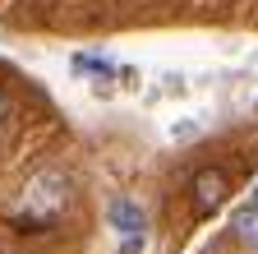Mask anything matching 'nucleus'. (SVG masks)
<instances>
[{"label":"nucleus","instance_id":"423d86ee","mask_svg":"<svg viewBox=\"0 0 258 254\" xmlns=\"http://www.w3.org/2000/svg\"><path fill=\"white\" fill-rule=\"evenodd\" d=\"M120 254H143V236H124L120 240Z\"/></svg>","mask_w":258,"mask_h":254},{"label":"nucleus","instance_id":"20e7f679","mask_svg":"<svg viewBox=\"0 0 258 254\" xmlns=\"http://www.w3.org/2000/svg\"><path fill=\"white\" fill-rule=\"evenodd\" d=\"M231 236H235L240 245L258 249V208H253V204H244V208L231 213Z\"/></svg>","mask_w":258,"mask_h":254},{"label":"nucleus","instance_id":"f03ea898","mask_svg":"<svg viewBox=\"0 0 258 254\" xmlns=\"http://www.w3.org/2000/svg\"><path fill=\"white\" fill-rule=\"evenodd\" d=\"M28 204L37 208V213H60L64 204H70V176H60V171H42L37 180L28 185Z\"/></svg>","mask_w":258,"mask_h":254},{"label":"nucleus","instance_id":"0eeeda50","mask_svg":"<svg viewBox=\"0 0 258 254\" xmlns=\"http://www.w3.org/2000/svg\"><path fill=\"white\" fill-rule=\"evenodd\" d=\"M249 204L258 208V176H253V185H249Z\"/></svg>","mask_w":258,"mask_h":254},{"label":"nucleus","instance_id":"f257e3e1","mask_svg":"<svg viewBox=\"0 0 258 254\" xmlns=\"http://www.w3.org/2000/svg\"><path fill=\"white\" fill-rule=\"evenodd\" d=\"M226 194H231V180H226V171H217V167L194 171V180H189L194 213H212V208H221V204H226Z\"/></svg>","mask_w":258,"mask_h":254},{"label":"nucleus","instance_id":"7ed1b4c3","mask_svg":"<svg viewBox=\"0 0 258 254\" xmlns=\"http://www.w3.org/2000/svg\"><path fill=\"white\" fill-rule=\"evenodd\" d=\"M106 222H111L120 236H143V231H148V213H143L134 199H111V204H106Z\"/></svg>","mask_w":258,"mask_h":254},{"label":"nucleus","instance_id":"39448f33","mask_svg":"<svg viewBox=\"0 0 258 254\" xmlns=\"http://www.w3.org/2000/svg\"><path fill=\"white\" fill-rule=\"evenodd\" d=\"M74 70H79V74H97V79H111V74H115V65H111V60H102V56H74Z\"/></svg>","mask_w":258,"mask_h":254}]
</instances>
